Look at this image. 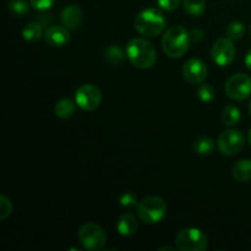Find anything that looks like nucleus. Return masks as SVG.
<instances>
[{"instance_id":"1","label":"nucleus","mask_w":251,"mask_h":251,"mask_svg":"<svg viewBox=\"0 0 251 251\" xmlns=\"http://www.w3.org/2000/svg\"><path fill=\"white\" fill-rule=\"evenodd\" d=\"M125 54L134 66L150 69L156 64L157 51L153 44L145 38H132L127 42Z\"/></svg>"},{"instance_id":"2","label":"nucleus","mask_w":251,"mask_h":251,"mask_svg":"<svg viewBox=\"0 0 251 251\" xmlns=\"http://www.w3.org/2000/svg\"><path fill=\"white\" fill-rule=\"evenodd\" d=\"M166 17L163 12L154 7H149L136 15L134 20V27L141 36H159L166 28Z\"/></svg>"},{"instance_id":"3","label":"nucleus","mask_w":251,"mask_h":251,"mask_svg":"<svg viewBox=\"0 0 251 251\" xmlns=\"http://www.w3.org/2000/svg\"><path fill=\"white\" fill-rule=\"evenodd\" d=\"M190 32L183 26H173L164 32L162 48L169 58H181L190 46Z\"/></svg>"},{"instance_id":"4","label":"nucleus","mask_w":251,"mask_h":251,"mask_svg":"<svg viewBox=\"0 0 251 251\" xmlns=\"http://www.w3.org/2000/svg\"><path fill=\"white\" fill-rule=\"evenodd\" d=\"M167 213V203L159 196H147L137 205V215L142 222L154 225L161 222Z\"/></svg>"},{"instance_id":"5","label":"nucleus","mask_w":251,"mask_h":251,"mask_svg":"<svg viewBox=\"0 0 251 251\" xmlns=\"http://www.w3.org/2000/svg\"><path fill=\"white\" fill-rule=\"evenodd\" d=\"M77 238L83 249L90 251H100L107 243V234L100 226L88 222L81 226L78 229Z\"/></svg>"},{"instance_id":"6","label":"nucleus","mask_w":251,"mask_h":251,"mask_svg":"<svg viewBox=\"0 0 251 251\" xmlns=\"http://www.w3.org/2000/svg\"><path fill=\"white\" fill-rule=\"evenodd\" d=\"M176 244L180 251H205L208 248V240L202 230L190 227L178 233Z\"/></svg>"},{"instance_id":"7","label":"nucleus","mask_w":251,"mask_h":251,"mask_svg":"<svg viewBox=\"0 0 251 251\" xmlns=\"http://www.w3.org/2000/svg\"><path fill=\"white\" fill-rule=\"evenodd\" d=\"M225 91L230 100L242 102L251 96V77L245 74H234L225 85Z\"/></svg>"},{"instance_id":"8","label":"nucleus","mask_w":251,"mask_h":251,"mask_svg":"<svg viewBox=\"0 0 251 251\" xmlns=\"http://www.w3.org/2000/svg\"><path fill=\"white\" fill-rule=\"evenodd\" d=\"M245 144L243 132L238 129H228L223 131L218 137V150L225 156H234L239 153Z\"/></svg>"},{"instance_id":"9","label":"nucleus","mask_w":251,"mask_h":251,"mask_svg":"<svg viewBox=\"0 0 251 251\" xmlns=\"http://www.w3.org/2000/svg\"><path fill=\"white\" fill-rule=\"evenodd\" d=\"M75 102L81 109L91 112L100 107L102 102V92L97 86L92 83H85L76 91Z\"/></svg>"},{"instance_id":"10","label":"nucleus","mask_w":251,"mask_h":251,"mask_svg":"<svg viewBox=\"0 0 251 251\" xmlns=\"http://www.w3.org/2000/svg\"><path fill=\"white\" fill-rule=\"evenodd\" d=\"M235 53L237 50H235V46L233 44L232 39L228 37H223V38H218L213 43L212 49H211V58H212L213 63L225 68L233 63Z\"/></svg>"},{"instance_id":"11","label":"nucleus","mask_w":251,"mask_h":251,"mask_svg":"<svg viewBox=\"0 0 251 251\" xmlns=\"http://www.w3.org/2000/svg\"><path fill=\"white\" fill-rule=\"evenodd\" d=\"M183 76L190 85H200L207 76V66L201 59L191 58L184 64Z\"/></svg>"},{"instance_id":"12","label":"nucleus","mask_w":251,"mask_h":251,"mask_svg":"<svg viewBox=\"0 0 251 251\" xmlns=\"http://www.w3.org/2000/svg\"><path fill=\"white\" fill-rule=\"evenodd\" d=\"M70 29L66 28L65 26H50L44 32V39L48 46L58 48V47H64L69 41H70Z\"/></svg>"},{"instance_id":"13","label":"nucleus","mask_w":251,"mask_h":251,"mask_svg":"<svg viewBox=\"0 0 251 251\" xmlns=\"http://www.w3.org/2000/svg\"><path fill=\"white\" fill-rule=\"evenodd\" d=\"M83 19V12L78 5L70 4L63 9L60 14V20L63 26L68 29H76L81 26Z\"/></svg>"},{"instance_id":"14","label":"nucleus","mask_w":251,"mask_h":251,"mask_svg":"<svg viewBox=\"0 0 251 251\" xmlns=\"http://www.w3.org/2000/svg\"><path fill=\"white\" fill-rule=\"evenodd\" d=\"M139 229V222L131 213H123L117 220V230L123 237H131Z\"/></svg>"},{"instance_id":"15","label":"nucleus","mask_w":251,"mask_h":251,"mask_svg":"<svg viewBox=\"0 0 251 251\" xmlns=\"http://www.w3.org/2000/svg\"><path fill=\"white\" fill-rule=\"evenodd\" d=\"M233 178L239 183L251 180V159H240L232 168Z\"/></svg>"},{"instance_id":"16","label":"nucleus","mask_w":251,"mask_h":251,"mask_svg":"<svg viewBox=\"0 0 251 251\" xmlns=\"http://www.w3.org/2000/svg\"><path fill=\"white\" fill-rule=\"evenodd\" d=\"M42 34H43V26L38 21L28 22L22 28V37H24L25 41L29 42V43H34V42L39 41Z\"/></svg>"},{"instance_id":"17","label":"nucleus","mask_w":251,"mask_h":251,"mask_svg":"<svg viewBox=\"0 0 251 251\" xmlns=\"http://www.w3.org/2000/svg\"><path fill=\"white\" fill-rule=\"evenodd\" d=\"M76 102L69 100V98H63V100H58L55 105V114L56 117L60 119H69L75 114L76 109Z\"/></svg>"},{"instance_id":"18","label":"nucleus","mask_w":251,"mask_h":251,"mask_svg":"<svg viewBox=\"0 0 251 251\" xmlns=\"http://www.w3.org/2000/svg\"><path fill=\"white\" fill-rule=\"evenodd\" d=\"M215 147V141L208 136H201L194 142V151L200 156H208L212 153Z\"/></svg>"},{"instance_id":"19","label":"nucleus","mask_w":251,"mask_h":251,"mask_svg":"<svg viewBox=\"0 0 251 251\" xmlns=\"http://www.w3.org/2000/svg\"><path fill=\"white\" fill-rule=\"evenodd\" d=\"M240 110L237 105L228 104L222 110V122L227 126H234L240 120Z\"/></svg>"},{"instance_id":"20","label":"nucleus","mask_w":251,"mask_h":251,"mask_svg":"<svg viewBox=\"0 0 251 251\" xmlns=\"http://www.w3.org/2000/svg\"><path fill=\"white\" fill-rule=\"evenodd\" d=\"M104 56H105V60H107L109 64H112V65H119V64H122L123 60H124L125 54L119 46H117V44H112V46L105 48Z\"/></svg>"},{"instance_id":"21","label":"nucleus","mask_w":251,"mask_h":251,"mask_svg":"<svg viewBox=\"0 0 251 251\" xmlns=\"http://www.w3.org/2000/svg\"><path fill=\"white\" fill-rule=\"evenodd\" d=\"M183 7L191 16H201L206 10L205 0H183Z\"/></svg>"},{"instance_id":"22","label":"nucleus","mask_w":251,"mask_h":251,"mask_svg":"<svg viewBox=\"0 0 251 251\" xmlns=\"http://www.w3.org/2000/svg\"><path fill=\"white\" fill-rule=\"evenodd\" d=\"M245 33V26L243 22L240 21H233L226 28V34H227L228 38H230L232 41H239L243 38Z\"/></svg>"},{"instance_id":"23","label":"nucleus","mask_w":251,"mask_h":251,"mask_svg":"<svg viewBox=\"0 0 251 251\" xmlns=\"http://www.w3.org/2000/svg\"><path fill=\"white\" fill-rule=\"evenodd\" d=\"M7 7L15 16H24L28 12V2L26 0H9Z\"/></svg>"},{"instance_id":"24","label":"nucleus","mask_w":251,"mask_h":251,"mask_svg":"<svg viewBox=\"0 0 251 251\" xmlns=\"http://www.w3.org/2000/svg\"><path fill=\"white\" fill-rule=\"evenodd\" d=\"M198 97L201 102H211L215 98V90L208 83H200L198 88Z\"/></svg>"},{"instance_id":"25","label":"nucleus","mask_w":251,"mask_h":251,"mask_svg":"<svg viewBox=\"0 0 251 251\" xmlns=\"http://www.w3.org/2000/svg\"><path fill=\"white\" fill-rule=\"evenodd\" d=\"M119 203L122 207L124 208H132L137 207L139 202H137V198L132 191H126L123 194L119 199Z\"/></svg>"},{"instance_id":"26","label":"nucleus","mask_w":251,"mask_h":251,"mask_svg":"<svg viewBox=\"0 0 251 251\" xmlns=\"http://www.w3.org/2000/svg\"><path fill=\"white\" fill-rule=\"evenodd\" d=\"M12 213L11 201L5 195H0V220L4 221Z\"/></svg>"},{"instance_id":"27","label":"nucleus","mask_w":251,"mask_h":251,"mask_svg":"<svg viewBox=\"0 0 251 251\" xmlns=\"http://www.w3.org/2000/svg\"><path fill=\"white\" fill-rule=\"evenodd\" d=\"M55 1L56 0H29V4L33 9L38 10V11H47L50 7H53Z\"/></svg>"},{"instance_id":"28","label":"nucleus","mask_w":251,"mask_h":251,"mask_svg":"<svg viewBox=\"0 0 251 251\" xmlns=\"http://www.w3.org/2000/svg\"><path fill=\"white\" fill-rule=\"evenodd\" d=\"M157 4L164 11H174L180 5V0H157Z\"/></svg>"},{"instance_id":"29","label":"nucleus","mask_w":251,"mask_h":251,"mask_svg":"<svg viewBox=\"0 0 251 251\" xmlns=\"http://www.w3.org/2000/svg\"><path fill=\"white\" fill-rule=\"evenodd\" d=\"M190 38L194 42H200L203 38V31L200 28H195L190 32Z\"/></svg>"},{"instance_id":"30","label":"nucleus","mask_w":251,"mask_h":251,"mask_svg":"<svg viewBox=\"0 0 251 251\" xmlns=\"http://www.w3.org/2000/svg\"><path fill=\"white\" fill-rule=\"evenodd\" d=\"M38 22L43 27L49 26L53 22V15H42V16L38 17Z\"/></svg>"},{"instance_id":"31","label":"nucleus","mask_w":251,"mask_h":251,"mask_svg":"<svg viewBox=\"0 0 251 251\" xmlns=\"http://www.w3.org/2000/svg\"><path fill=\"white\" fill-rule=\"evenodd\" d=\"M245 65H247V68L251 71V49L248 51L247 55H245Z\"/></svg>"},{"instance_id":"32","label":"nucleus","mask_w":251,"mask_h":251,"mask_svg":"<svg viewBox=\"0 0 251 251\" xmlns=\"http://www.w3.org/2000/svg\"><path fill=\"white\" fill-rule=\"evenodd\" d=\"M248 144L251 146V129L249 130V132H248Z\"/></svg>"},{"instance_id":"33","label":"nucleus","mask_w":251,"mask_h":251,"mask_svg":"<svg viewBox=\"0 0 251 251\" xmlns=\"http://www.w3.org/2000/svg\"><path fill=\"white\" fill-rule=\"evenodd\" d=\"M159 250H174L173 248H169V247H167V248H161V249Z\"/></svg>"},{"instance_id":"34","label":"nucleus","mask_w":251,"mask_h":251,"mask_svg":"<svg viewBox=\"0 0 251 251\" xmlns=\"http://www.w3.org/2000/svg\"><path fill=\"white\" fill-rule=\"evenodd\" d=\"M249 113H250V115H251V100H250V103H249Z\"/></svg>"},{"instance_id":"35","label":"nucleus","mask_w":251,"mask_h":251,"mask_svg":"<svg viewBox=\"0 0 251 251\" xmlns=\"http://www.w3.org/2000/svg\"><path fill=\"white\" fill-rule=\"evenodd\" d=\"M249 33H250V37H251V26H250V29H249Z\"/></svg>"}]
</instances>
